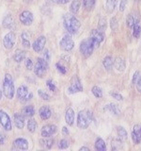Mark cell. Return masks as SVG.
I'll return each mask as SVG.
<instances>
[{
	"label": "cell",
	"mask_w": 141,
	"mask_h": 151,
	"mask_svg": "<svg viewBox=\"0 0 141 151\" xmlns=\"http://www.w3.org/2000/svg\"><path fill=\"white\" fill-rule=\"evenodd\" d=\"M38 93H39V96H40V98H41L42 100H46V101H49L50 100V96L48 93H46L45 92H43L42 90H39L38 91Z\"/></svg>",
	"instance_id": "cell-37"
},
{
	"label": "cell",
	"mask_w": 141,
	"mask_h": 151,
	"mask_svg": "<svg viewBox=\"0 0 141 151\" xmlns=\"http://www.w3.org/2000/svg\"><path fill=\"white\" fill-rule=\"evenodd\" d=\"M0 125L2 126V127L7 131L11 130V121L9 116L4 111L0 110Z\"/></svg>",
	"instance_id": "cell-9"
},
{
	"label": "cell",
	"mask_w": 141,
	"mask_h": 151,
	"mask_svg": "<svg viewBox=\"0 0 141 151\" xmlns=\"http://www.w3.org/2000/svg\"><path fill=\"white\" fill-rule=\"evenodd\" d=\"M58 147L60 149H66V148H68L69 147V142L67 140H65V139L60 140L59 144H58Z\"/></svg>",
	"instance_id": "cell-39"
},
{
	"label": "cell",
	"mask_w": 141,
	"mask_h": 151,
	"mask_svg": "<svg viewBox=\"0 0 141 151\" xmlns=\"http://www.w3.org/2000/svg\"><path fill=\"white\" fill-rule=\"evenodd\" d=\"M135 1H136V2H138V1H140V0H135Z\"/></svg>",
	"instance_id": "cell-54"
},
{
	"label": "cell",
	"mask_w": 141,
	"mask_h": 151,
	"mask_svg": "<svg viewBox=\"0 0 141 151\" xmlns=\"http://www.w3.org/2000/svg\"><path fill=\"white\" fill-rule=\"evenodd\" d=\"M109 93H110L111 96H113V98L117 99V100H119V101L123 100V97H122V96L120 93H115V92H110Z\"/></svg>",
	"instance_id": "cell-41"
},
{
	"label": "cell",
	"mask_w": 141,
	"mask_h": 151,
	"mask_svg": "<svg viewBox=\"0 0 141 151\" xmlns=\"http://www.w3.org/2000/svg\"><path fill=\"white\" fill-rule=\"evenodd\" d=\"M15 40H16V35L13 32H9L3 39V45L5 46V48L11 49L14 44H15Z\"/></svg>",
	"instance_id": "cell-11"
},
{
	"label": "cell",
	"mask_w": 141,
	"mask_h": 151,
	"mask_svg": "<svg viewBox=\"0 0 141 151\" xmlns=\"http://www.w3.org/2000/svg\"><path fill=\"white\" fill-rule=\"evenodd\" d=\"M62 132H63V134H69V129H68L66 127H63V129H62Z\"/></svg>",
	"instance_id": "cell-51"
},
{
	"label": "cell",
	"mask_w": 141,
	"mask_h": 151,
	"mask_svg": "<svg viewBox=\"0 0 141 151\" xmlns=\"http://www.w3.org/2000/svg\"><path fill=\"white\" fill-rule=\"evenodd\" d=\"M133 36L135 38V39H137V38L140 37V34H141V26L139 24H135V25L133 27Z\"/></svg>",
	"instance_id": "cell-34"
},
{
	"label": "cell",
	"mask_w": 141,
	"mask_h": 151,
	"mask_svg": "<svg viewBox=\"0 0 141 151\" xmlns=\"http://www.w3.org/2000/svg\"><path fill=\"white\" fill-rule=\"evenodd\" d=\"M39 114H40V116H41V118L42 120H47V119H49V118L51 117L52 112H51V110L48 107L43 106V107H41L40 109Z\"/></svg>",
	"instance_id": "cell-21"
},
{
	"label": "cell",
	"mask_w": 141,
	"mask_h": 151,
	"mask_svg": "<svg viewBox=\"0 0 141 151\" xmlns=\"http://www.w3.org/2000/svg\"><path fill=\"white\" fill-rule=\"evenodd\" d=\"M2 24H3V27L5 28H9V29H11V28H12L14 26V19L11 14H9V15H7L3 19Z\"/></svg>",
	"instance_id": "cell-23"
},
{
	"label": "cell",
	"mask_w": 141,
	"mask_h": 151,
	"mask_svg": "<svg viewBox=\"0 0 141 151\" xmlns=\"http://www.w3.org/2000/svg\"><path fill=\"white\" fill-rule=\"evenodd\" d=\"M3 93L5 96L9 99H12L14 96V93H15V89H14V83L12 77L9 74L5 75L4 83H3Z\"/></svg>",
	"instance_id": "cell-4"
},
{
	"label": "cell",
	"mask_w": 141,
	"mask_h": 151,
	"mask_svg": "<svg viewBox=\"0 0 141 151\" xmlns=\"http://www.w3.org/2000/svg\"><path fill=\"white\" fill-rule=\"evenodd\" d=\"M70 1V0H56V2H58V4H66L68 3Z\"/></svg>",
	"instance_id": "cell-50"
},
{
	"label": "cell",
	"mask_w": 141,
	"mask_h": 151,
	"mask_svg": "<svg viewBox=\"0 0 141 151\" xmlns=\"http://www.w3.org/2000/svg\"><path fill=\"white\" fill-rule=\"evenodd\" d=\"M127 1L128 0H121L120 1V12H124L125 9V7H126V4H127Z\"/></svg>",
	"instance_id": "cell-45"
},
{
	"label": "cell",
	"mask_w": 141,
	"mask_h": 151,
	"mask_svg": "<svg viewBox=\"0 0 141 151\" xmlns=\"http://www.w3.org/2000/svg\"><path fill=\"white\" fill-rule=\"evenodd\" d=\"M2 97V91H1V89H0V99H1Z\"/></svg>",
	"instance_id": "cell-53"
},
{
	"label": "cell",
	"mask_w": 141,
	"mask_h": 151,
	"mask_svg": "<svg viewBox=\"0 0 141 151\" xmlns=\"http://www.w3.org/2000/svg\"><path fill=\"white\" fill-rule=\"evenodd\" d=\"M105 32L99 30V29H93L90 32V38H92V39L99 45H100L101 42L105 40Z\"/></svg>",
	"instance_id": "cell-16"
},
{
	"label": "cell",
	"mask_w": 141,
	"mask_h": 151,
	"mask_svg": "<svg viewBox=\"0 0 141 151\" xmlns=\"http://www.w3.org/2000/svg\"><path fill=\"white\" fill-rule=\"evenodd\" d=\"M113 63H114V60H113V58L111 56H107L105 57V59L103 60V67H105L107 71H109L112 66H113Z\"/></svg>",
	"instance_id": "cell-27"
},
{
	"label": "cell",
	"mask_w": 141,
	"mask_h": 151,
	"mask_svg": "<svg viewBox=\"0 0 141 151\" xmlns=\"http://www.w3.org/2000/svg\"><path fill=\"white\" fill-rule=\"evenodd\" d=\"M46 44V38L45 36H40L38 39L33 42V45H32V47H33V49H34L35 52H41L42 49L44 48V45Z\"/></svg>",
	"instance_id": "cell-14"
},
{
	"label": "cell",
	"mask_w": 141,
	"mask_h": 151,
	"mask_svg": "<svg viewBox=\"0 0 141 151\" xmlns=\"http://www.w3.org/2000/svg\"><path fill=\"white\" fill-rule=\"evenodd\" d=\"M117 133L119 138L120 139V141H125L127 139V131L125 130V129H123L122 127H117Z\"/></svg>",
	"instance_id": "cell-29"
},
{
	"label": "cell",
	"mask_w": 141,
	"mask_h": 151,
	"mask_svg": "<svg viewBox=\"0 0 141 151\" xmlns=\"http://www.w3.org/2000/svg\"><path fill=\"white\" fill-rule=\"evenodd\" d=\"M17 96L21 101H28L32 99L33 93L28 91V89L25 85H21L17 90Z\"/></svg>",
	"instance_id": "cell-7"
},
{
	"label": "cell",
	"mask_w": 141,
	"mask_h": 151,
	"mask_svg": "<svg viewBox=\"0 0 141 151\" xmlns=\"http://www.w3.org/2000/svg\"><path fill=\"white\" fill-rule=\"evenodd\" d=\"M91 92L94 94V96L97 97V98H101L103 96V91H102V89L100 87H98V86H94L92 88V90H91Z\"/></svg>",
	"instance_id": "cell-36"
},
{
	"label": "cell",
	"mask_w": 141,
	"mask_h": 151,
	"mask_svg": "<svg viewBox=\"0 0 141 151\" xmlns=\"http://www.w3.org/2000/svg\"><path fill=\"white\" fill-rule=\"evenodd\" d=\"M43 56H44V59H45L46 60H49V59H50V54H49L48 49H45V50H44Z\"/></svg>",
	"instance_id": "cell-48"
},
{
	"label": "cell",
	"mask_w": 141,
	"mask_h": 151,
	"mask_svg": "<svg viewBox=\"0 0 141 151\" xmlns=\"http://www.w3.org/2000/svg\"><path fill=\"white\" fill-rule=\"evenodd\" d=\"M136 89H137V91L139 93H141V75L138 77L137 80H136Z\"/></svg>",
	"instance_id": "cell-46"
},
{
	"label": "cell",
	"mask_w": 141,
	"mask_h": 151,
	"mask_svg": "<svg viewBox=\"0 0 141 151\" xmlns=\"http://www.w3.org/2000/svg\"><path fill=\"white\" fill-rule=\"evenodd\" d=\"M26 51L18 49V50H16L15 54L13 55V60H15L16 63H22V61L26 58Z\"/></svg>",
	"instance_id": "cell-24"
},
{
	"label": "cell",
	"mask_w": 141,
	"mask_h": 151,
	"mask_svg": "<svg viewBox=\"0 0 141 151\" xmlns=\"http://www.w3.org/2000/svg\"><path fill=\"white\" fill-rule=\"evenodd\" d=\"M14 123L19 129H22L25 126V116L21 113H15L14 114Z\"/></svg>",
	"instance_id": "cell-18"
},
{
	"label": "cell",
	"mask_w": 141,
	"mask_h": 151,
	"mask_svg": "<svg viewBox=\"0 0 141 151\" xmlns=\"http://www.w3.org/2000/svg\"><path fill=\"white\" fill-rule=\"evenodd\" d=\"M79 8H80V1L79 0H73L70 6V11L72 13L76 14L79 11Z\"/></svg>",
	"instance_id": "cell-30"
},
{
	"label": "cell",
	"mask_w": 141,
	"mask_h": 151,
	"mask_svg": "<svg viewBox=\"0 0 141 151\" xmlns=\"http://www.w3.org/2000/svg\"><path fill=\"white\" fill-rule=\"evenodd\" d=\"M103 110L106 111H109L110 113H112V114L117 115V116L120 114V110L119 109V107H118L116 104H113V103H110V104H108V105H106L105 108H103Z\"/></svg>",
	"instance_id": "cell-19"
},
{
	"label": "cell",
	"mask_w": 141,
	"mask_h": 151,
	"mask_svg": "<svg viewBox=\"0 0 141 151\" xmlns=\"http://www.w3.org/2000/svg\"><path fill=\"white\" fill-rule=\"evenodd\" d=\"M26 67L27 70H31L33 68V63H32L31 59H26Z\"/></svg>",
	"instance_id": "cell-44"
},
{
	"label": "cell",
	"mask_w": 141,
	"mask_h": 151,
	"mask_svg": "<svg viewBox=\"0 0 141 151\" xmlns=\"http://www.w3.org/2000/svg\"><path fill=\"white\" fill-rule=\"evenodd\" d=\"M47 69H48V63H47V60L42 58L38 59L34 68V72L36 76H38L39 78H42L46 73Z\"/></svg>",
	"instance_id": "cell-5"
},
{
	"label": "cell",
	"mask_w": 141,
	"mask_h": 151,
	"mask_svg": "<svg viewBox=\"0 0 141 151\" xmlns=\"http://www.w3.org/2000/svg\"><path fill=\"white\" fill-rule=\"evenodd\" d=\"M84 7L87 11H91V9L95 6L96 0H83Z\"/></svg>",
	"instance_id": "cell-32"
},
{
	"label": "cell",
	"mask_w": 141,
	"mask_h": 151,
	"mask_svg": "<svg viewBox=\"0 0 141 151\" xmlns=\"http://www.w3.org/2000/svg\"><path fill=\"white\" fill-rule=\"evenodd\" d=\"M4 143H5V136L2 133H0V145H4Z\"/></svg>",
	"instance_id": "cell-49"
},
{
	"label": "cell",
	"mask_w": 141,
	"mask_h": 151,
	"mask_svg": "<svg viewBox=\"0 0 141 151\" xmlns=\"http://www.w3.org/2000/svg\"><path fill=\"white\" fill-rule=\"evenodd\" d=\"M56 125H45L42 127L41 134L43 138H49L53 134L56 132Z\"/></svg>",
	"instance_id": "cell-12"
},
{
	"label": "cell",
	"mask_w": 141,
	"mask_h": 151,
	"mask_svg": "<svg viewBox=\"0 0 141 151\" xmlns=\"http://www.w3.org/2000/svg\"><path fill=\"white\" fill-rule=\"evenodd\" d=\"M46 85L48 86V88H49L50 91L53 92V91H55V90H56V86H55V84L53 83V81H52V80H47Z\"/></svg>",
	"instance_id": "cell-43"
},
{
	"label": "cell",
	"mask_w": 141,
	"mask_h": 151,
	"mask_svg": "<svg viewBox=\"0 0 141 151\" xmlns=\"http://www.w3.org/2000/svg\"><path fill=\"white\" fill-rule=\"evenodd\" d=\"M65 121L69 126H73V121H74V111L73 109H68L67 111H66L65 114Z\"/></svg>",
	"instance_id": "cell-22"
},
{
	"label": "cell",
	"mask_w": 141,
	"mask_h": 151,
	"mask_svg": "<svg viewBox=\"0 0 141 151\" xmlns=\"http://www.w3.org/2000/svg\"><path fill=\"white\" fill-rule=\"evenodd\" d=\"M117 5V0H106V9L109 12H114Z\"/></svg>",
	"instance_id": "cell-33"
},
{
	"label": "cell",
	"mask_w": 141,
	"mask_h": 151,
	"mask_svg": "<svg viewBox=\"0 0 141 151\" xmlns=\"http://www.w3.org/2000/svg\"><path fill=\"white\" fill-rule=\"evenodd\" d=\"M29 1H32V0H29Z\"/></svg>",
	"instance_id": "cell-55"
},
{
	"label": "cell",
	"mask_w": 141,
	"mask_h": 151,
	"mask_svg": "<svg viewBox=\"0 0 141 151\" xmlns=\"http://www.w3.org/2000/svg\"><path fill=\"white\" fill-rule=\"evenodd\" d=\"M138 77H139V72H138V71H136V72L134 74V77H133V83L134 84H135V82H136V80H137Z\"/></svg>",
	"instance_id": "cell-47"
},
{
	"label": "cell",
	"mask_w": 141,
	"mask_h": 151,
	"mask_svg": "<svg viewBox=\"0 0 141 151\" xmlns=\"http://www.w3.org/2000/svg\"><path fill=\"white\" fill-rule=\"evenodd\" d=\"M56 69H58V72H59L60 74H62V75H65L66 72H67V69L65 68V66H63L60 63H56Z\"/></svg>",
	"instance_id": "cell-40"
},
{
	"label": "cell",
	"mask_w": 141,
	"mask_h": 151,
	"mask_svg": "<svg viewBox=\"0 0 141 151\" xmlns=\"http://www.w3.org/2000/svg\"><path fill=\"white\" fill-rule=\"evenodd\" d=\"M37 127V122L34 119H29L27 122V129L30 132H34Z\"/></svg>",
	"instance_id": "cell-35"
},
{
	"label": "cell",
	"mask_w": 141,
	"mask_h": 151,
	"mask_svg": "<svg viewBox=\"0 0 141 151\" xmlns=\"http://www.w3.org/2000/svg\"><path fill=\"white\" fill-rule=\"evenodd\" d=\"M95 149L98 151H105L106 150V145L102 138H97L95 142Z\"/></svg>",
	"instance_id": "cell-26"
},
{
	"label": "cell",
	"mask_w": 141,
	"mask_h": 151,
	"mask_svg": "<svg viewBox=\"0 0 141 151\" xmlns=\"http://www.w3.org/2000/svg\"><path fill=\"white\" fill-rule=\"evenodd\" d=\"M63 26L70 34H75L81 27V23L73 14L66 13L63 16Z\"/></svg>",
	"instance_id": "cell-1"
},
{
	"label": "cell",
	"mask_w": 141,
	"mask_h": 151,
	"mask_svg": "<svg viewBox=\"0 0 141 151\" xmlns=\"http://www.w3.org/2000/svg\"><path fill=\"white\" fill-rule=\"evenodd\" d=\"M68 92L70 93H79V92H83V86L81 84V81L78 77L74 76L73 78L72 81H70V85L68 89Z\"/></svg>",
	"instance_id": "cell-8"
},
{
	"label": "cell",
	"mask_w": 141,
	"mask_h": 151,
	"mask_svg": "<svg viewBox=\"0 0 141 151\" xmlns=\"http://www.w3.org/2000/svg\"><path fill=\"white\" fill-rule=\"evenodd\" d=\"M99 45H100L97 44L92 38L89 37L88 39H85L84 41L81 42V44H80V52H81V54L85 58H88L93 53L94 49L96 47H99Z\"/></svg>",
	"instance_id": "cell-2"
},
{
	"label": "cell",
	"mask_w": 141,
	"mask_h": 151,
	"mask_svg": "<svg viewBox=\"0 0 141 151\" xmlns=\"http://www.w3.org/2000/svg\"><path fill=\"white\" fill-rule=\"evenodd\" d=\"M22 114L25 117H28L30 118L33 115L35 114V109L33 106H26L25 108L23 109L22 111Z\"/></svg>",
	"instance_id": "cell-25"
},
{
	"label": "cell",
	"mask_w": 141,
	"mask_h": 151,
	"mask_svg": "<svg viewBox=\"0 0 141 151\" xmlns=\"http://www.w3.org/2000/svg\"><path fill=\"white\" fill-rule=\"evenodd\" d=\"M132 139L135 145L139 144L141 142V127L135 126L134 129L132 131Z\"/></svg>",
	"instance_id": "cell-17"
},
{
	"label": "cell",
	"mask_w": 141,
	"mask_h": 151,
	"mask_svg": "<svg viewBox=\"0 0 141 151\" xmlns=\"http://www.w3.org/2000/svg\"><path fill=\"white\" fill-rule=\"evenodd\" d=\"M59 46L63 51H70L74 47V42L72 39V37L68 34H66L63 36L62 39H61L59 42Z\"/></svg>",
	"instance_id": "cell-6"
},
{
	"label": "cell",
	"mask_w": 141,
	"mask_h": 151,
	"mask_svg": "<svg viewBox=\"0 0 141 151\" xmlns=\"http://www.w3.org/2000/svg\"><path fill=\"white\" fill-rule=\"evenodd\" d=\"M110 26H111L112 30H116L117 29V27H118V21H117V19L115 17L112 18L111 20H110Z\"/></svg>",
	"instance_id": "cell-42"
},
{
	"label": "cell",
	"mask_w": 141,
	"mask_h": 151,
	"mask_svg": "<svg viewBox=\"0 0 141 151\" xmlns=\"http://www.w3.org/2000/svg\"><path fill=\"white\" fill-rule=\"evenodd\" d=\"M92 121V112L88 110L80 111L77 115V126L79 129H86Z\"/></svg>",
	"instance_id": "cell-3"
},
{
	"label": "cell",
	"mask_w": 141,
	"mask_h": 151,
	"mask_svg": "<svg viewBox=\"0 0 141 151\" xmlns=\"http://www.w3.org/2000/svg\"><path fill=\"white\" fill-rule=\"evenodd\" d=\"M21 40H22V44L24 46L26 47H30V41H29V35H28L27 32H24L21 35Z\"/></svg>",
	"instance_id": "cell-31"
},
{
	"label": "cell",
	"mask_w": 141,
	"mask_h": 151,
	"mask_svg": "<svg viewBox=\"0 0 141 151\" xmlns=\"http://www.w3.org/2000/svg\"><path fill=\"white\" fill-rule=\"evenodd\" d=\"M140 15L138 12H132L126 18V25L128 27H133L135 24H138Z\"/></svg>",
	"instance_id": "cell-13"
},
{
	"label": "cell",
	"mask_w": 141,
	"mask_h": 151,
	"mask_svg": "<svg viewBox=\"0 0 141 151\" xmlns=\"http://www.w3.org/2000/svg\"><path fill=\"white\" fill-rule=\"evenodd\" d=\"M83 150H89V148L86 147V146H82V147L79 149V151H83Z\"/></svg>",
	"instance_id": "cell-52"
},
{
	"label": "cell",
	"mask_w": 141,
	"mask_h": 151,
	"mask_svg": "<svg viewBox=\"0 0 141 151\" xmlns=\"http://www.w3.org/2000/svg\"><path fill=\"white\" fill-rule=\"evenodd\" d=\"M113 64H114L115 68L118 71H120V72H122V71H124L125 68H126V64H125L124 60L122 59V58H120V57H118V58L115 59Z\"/></svg>",
	"instance_id": "cell-20"
},
{
	"label": "cell",
	"mask_w": 141,
	"mask_h": 151,
	"mask_svg": "<svg viewBox=\"0 0 141 151\" xmlns=\"http://www.w3.org/2000/svg\"><path fill=\"white\" fill-rule=\"evenodd\" d=\"M19 19H20V22L24 26H30L33 23L34 17H33L32 12H28V11H25V12H21V14L19 15Z\"/></svg>",
	"instance_id": "cell-10"
},
{
	"label": "cell",
	"mask_w": 141,
	"mask_h": 151,
	"mask_svg": "<svg viewBox=\"0 0 141 151\" xmlns=\"http://www.w3.org/2000/svg\"><path fill=\"white\" fill-rule=\"evenodd\" d=\"M106 28V20L105 18H102L100 22H99V25H98V29L101 30V31H105Z\"/></svg>",
	"instance_id": "cell-38"
},
{
	"label": "cell",
	"mask_w": 141,
	"mask_h": 151,
	"mask_svg": "<svg viewBox=\"0 0 141 151\" xmlns=\"http://www.w3.org/2000/svg\"><path fill=\"white\" fill-rule=\"evenodd\" d=\"M28 148V142L24 138H18L13 142V149L26 150Z\"/></svg>",
	"instance_id": "cell-15"
},
{
	"label": "cell",
	"mask_w": 141,
	"mask_h": 151,
	"mask_svg": "<svg viewBox=\"0 0 141 151\" xmlns=\"http://www.w3.org/2000/svg\"><path fill=\"white\" fill-rule=\"evenodd\" d=\"M40 143H41V145L43 148H45V149H50L52 146H53L54 140L53 139H46L45 138V139L40 140Z\"/></svg>",
	"instance_id": "cell-28"
}]
</instances>
